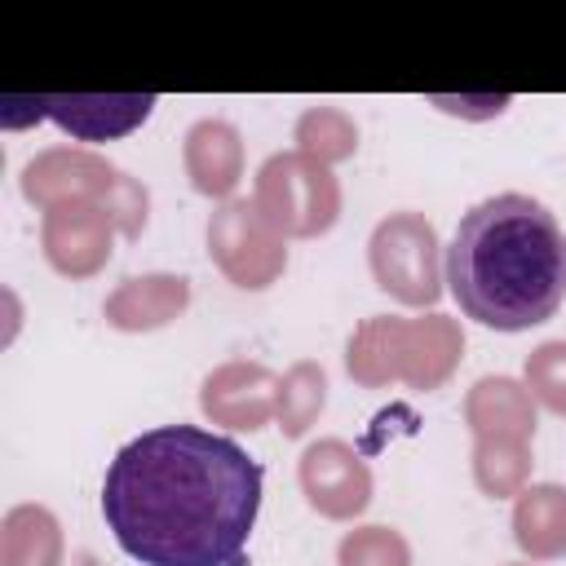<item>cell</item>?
Returning <instances> with one entry per match:
<instances>
[{
  "instance_id": "1",
  "label": "cell",
  "mask_w": 566,
  "mask_h": 566,
  "mask_svg": "<svg viewBox=\"0 0 566 566\" xmlns=\"http://www.w3.org/2000/svg\"><path fill=\"white\" fill-rule=\"evenodd\" d=\"M256 513L261 464L199 424L146 429L102 478V517L142 566H243Z\"/></svg>"
},
{
  "instance_id": "2",
  "label": "cell",
  "mask_w": 566,
  "mask_h": 566,
  "mask_svg": "<svg viewBox=\"0 0 566 566\" xmlns=\"http://www.w3.org/2000/svg\"><path fill=\"white\" fill-rule=\"evenodd\" d=\"M447 287L495 332L548 323L566 301V234L531 195H491L469 208L447 248Z\"/></svg>"
},
{
  "instance_id": "3",
  "label": "cell",
  "mask_w": 566,
  "mask_h": 566,
  "mask_svg": "<svg viewBox=\"0 0 566 566\" xmlns=\"http://www.w3.org/2000/svg\"><path fill=\"white\" fill-rule=\"evenodd\" d=\"M256 208L283 239L327 234L340 217V181L305 150H279L256 168Z\"/></svg>"
},
{
  "instance_id": "4",
  "label": "cell",
  "mask_w": 566,
  "mask_h": 566,
  "mask_svg": "<svg viewBox=\"0 0 566 566\" xmlns=\"http://www.w3.org/2000/svg\"><path fill=\"white\" fill-rule=\"evenodd\" d=\"M371 279L402 305H433L442 296L438 230L420 212H389L367 239Z\"/></svg>"
},
{
  "instance_id": "5",
  "label": "cell",
  "mask_w": 566,
  "mask_h": 566,
  "mask_svg": "<svg viewBox=\"0 0 566 566\" xmlns=\"http://www.w3.org/2000/svg\"><path fill=\"white\" fill-rule=\"evenodd\" d=\"M155 93H40V97H0V124L22 128L31 119H53L80 142H111L146 124Z\"/></svg>"
},
{
  "instance_id": "6",
  "label": "cell",
  "mask_w": 566,
  "mask_h": 566,
  "mask_svg": "<svg viewBox=\"0 0 566 566\" xmlns=\"http://www.w3.org/2000/svg\"><path fill=\"white\" fill-rule=\"evenodd\" d=\"M208 256L243 292L270 287L287 270V243L265 221L256 199H226L208 217Z\"/></svg>"
},
{
  "instance_id": "7",
  "label": "cell",
  "mask_w": 566,
  "mask_h": 566,
  "mask_svg": "<svg viewBox=\"0 0 566 566\" xmlns=\"http://www.w3.org/2000/svg\"><path fill=\"white\" fill-rule=\"evenodd\" d=\"M124 168H115L106 155L84 150V146H53L40 150L27 168H22V195L35 208H57V203H111V195L119 190Z\"/></svg>"
},
{
  "instance_id": "8",
  "label": "cell",
  "mask_w": 566,
  "mask_h": 566,
  "mask_svg": "<svg viewBox=\"0 0 566 566\" xmlns=\"http://www.w3.org/2000/svg\"><path fill=\"white\" fill-rule=\"evenodd\" d=\"M296 478L310 509H318L332 522H349L371 504V469L345 438L310 442L296 464Z\"/></svg>"
},
{
  "instance_id": "9",
  "label": "cell",
  "mask_w": 566,
  "mask_h": 566,
  "mask_svg": "<svg viewBox=\"0 0 566 566\" xmlns=\"http://www.w3.org/2000/svg\"><path fill=\"white\" fill-rule=\"evenodd\" d=\"M115 221L102 203H57L40 221L44 261L66 279H93L111 261Z\"/></svg>"
},
{
  "instance_id": "10",
  "label": "cell",
  "mask_w": 566,
  "mask_h": 566,
  "mask_svg": "<svg viewBox=\"0 0 566 566\" xmlns=\"http://www.w3.org/2000/svg\"><path fill=\"white\" fill-rule=\"evenodd\" d=\"M199 407L212 424L248 429V433L265 429L279 416V376L265 363H248V358L221 363L203 376Z\"/></svg>"
},
{
  "instance_id": "11",
  "label": "cell",
  "mask_w": 566,
  "mask_h": 566,
  "mask_svg": "<svg viewBox=\"0 0 566 566\" xmlns=\"http://www.w3.org/2000/svg\"><path fill=\"white\" fill-rule=\"evenodd\" d=\"M464 354V332L447 314L402 318V349H398V380L407 389H438L451 380Z\"/></svg>"
},
{
  "instance_id": "12",
  "label": "cell",
  "mask_w": 566,
  "mask_h": 566,
  "mask_svg": "<svg viewBox=\"0 0 566 566\" xmlns=\"http://www.w3.org/2000/svg\"><path fill=\"white\" fill-rule=\"evenodd\" d=\"M186 305H190V279H181V274H133L106 296L102 314L115 332H159V327L177 323L186 314Z\"/></svg>"
},
{
  "instance_id": "13",
  "label": "cell",
  "mask_w": 566,
  "mask_h": 566,
  "mask_svg": "<svg viewBox=\"0 0 566 566\" xmlns=\"http://www.w3.org/2000/svg\"><path fill=\"white\" fill-rule=\"evenodd\" d=\"M181 159H186V177L199 195L208 199H230L234 186L243 181V137L234 124L226 119H199L190 124L186 133V146H181Z\"/></svg>"
},
{
  "instance_id": "14",
  "label": "cell",
  "mask_w": 566,
  "mask_h": 566,
  "mask_svg": "<svg viewBox=\"0 0 566 566\" xmlns=\"http://www.w3.org/2000/svg\"><path fill=\"white\" fill-rule=\"evenodd\" d=\"M473 438H535V398L513 376H482L464 398Z\"/></svg>"
},
{
  "instance_id": "15",
  "label": "cell",
  "mask_w": 566,
  "mask_h": 566,
  "mask_svg": "<svg viewBox=\"0 0 566 566\" xmlns=\"http://www.w3.org/2000/svg\"><path fill=\"white\" fill-rule=\"evenodd\" d=\"M513 539L531 562L566 557V486L539 482L513 495Z\"/></svg>"
},
{
  "instance_id": "16",
  "label": "cell",
  "mask_w": 566,
  "mask_h": 566,
  "mask_svg": "<svg viewBox=\"0 0 566 566\" xmlns=\"http://www.w3.org/2000/svg\"><path fill=\"white\" fill-rule=\"evenodd\" d=\"M0 566H62V526L44 504H18L0 517Z\"/></svg>"
},
{
  "instance_id": "17",
  "label": "cell",
  "mask_w": 566,
  "mask_h": 566,
  "mask_svg": "<svg viewBox=\"0 0 566 566\" xmlns=\"http://www.w3.org/2000/svg\"><path fill=\"white\" fill-rule=\"evenodd\" d=\"M398 349H402V318L389 314H371L354 327L349 349H345V367L354 376V385L363 389H385L398 380Z\"/></svg>"
},
{
  "instance_id": "18",
  "label": "cell",
  "mask_w": 566,
  "mask_h": 566,
  "mask_svg": "<svg viewBox=\"0 0 566 566\" xmlns=\"http://www.w3.org/2000/svg\"><path fill=\"white\" fill-rule=\"evenodd\" d=\"M531 442L526 438H473V482L482 495L504 500L531 482Z\"/></svg>"
},
{
  "instance_id": "19",
  "label": "cell",
  "mask_w": 566,
  "mask_h": 566,
  "mask_svg": "<svg viewBox=\"0 0 566 566\" xmlns=\"http://www.w3.org/2000/svg\"><path fill=\"white\" fill-rule=\"evenodd\" d=\"M323 407H327V371L310 358L292 363L279 376V416L274 420H279L283 438H305Z\"/></svg>"
},
{
  "instance_id": "20",
  "label": "cell",
  "mask_w": 566,
  "mask_h": 566,
  "mask_svg": "<svg viewBox=\"0 0 566 566\" xmlns=\"http://www.w3.org/2000/svg\"><path fill=\"white\" fill-rule=\"evenodd\" d=\"M296 142L305 155H314L318 164H340L358 150V124L340 111V106H310L296 119Z\"/></svg>"
},
{
  "instance_id": "21",
  "label": "cell",
  "mask_w": 566,
  "mask_h": 566,
  "mask_svg": "<svg viewBox=\"0 0 566 566\" xmlns=\"http://www.w3.org/2000/svg\"><path fill=\"white\" fill-rule=\"evenodd\" d=\"M336 566H411V544L394 526H354L336 544Z\"/></svg>"
},
{
  "instance_id": "22",
  "label": "cell",
  "mask_w": 566,
  "mask_h": 566,
  "mask_svg": "<svg viewBox=\"0 0 566 566\" xmlns=\"http://www.w3.org/2000/svg\"><path fill=\"white\" fill-rule=\"evenodd\" d=\"M531 398L557 416H566V340H544L526 354V380Z\"/></svg>"
},
{
  "instance_id": "23",
  "label": "cell",
  "mask_w": 566,
  "mask_h": 566,
  "mask_svg": "<svg viewBox=\"0 0 566 566\" xmlns=\"http://www.w3.org/2000/svg\"><path fill=\"white\" fill-rule=\"evenodd\" d=\"M146 208H150L146 186H142L137 177H128V172H124L119 190H115V195H111V203H106V212H111L115 230H119L124 239H137V234L146 230Z\"/></svg>"
},
{
  "instance_id": "24",
  "label": "cell",
  "mask_w": 566,
  "mask_h": 566,
  "mask_svg": "<svg viewBox=\"0 0 566 566\" xmlns=\"http://www.w3.org/2000/svg\"><path fill=\"white\" fill-rule=\"evenodd\" d=\"M75 566H97V557H93V553H80V557H75Z\"/></svg>"
},
{
  "instance_id": "25",
  "label": "cell",
  "mask_w": 566,
  "mask_h": 566,
  "mask_svg": "<svg viewBox=\"0 0 566 566\" xmlns=\"http://www.w3.org/2000/svg\"><path fill=\"white\" fill-rule=\"evenodd\" d=\"M513 566H531V562H513Z\"/></svg>"
}]
</instances>
